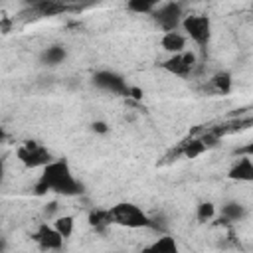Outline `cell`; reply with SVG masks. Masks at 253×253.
Returning <instances> with one entry per match:
<instances>
[{"mask_svg":"<svg viewBox=\"0 0 253 253\" xmlns=\"http://www.w3.org/2000/svg\"><path fill=\"white\" fill-rule=\"evenodd\" d=\"M45 190L73 196V194L81 192V184L73 178L69 166L63 160H55V162H47L43 166L42 178L38 182V194H43Z\"/></svg>","mask_w":253,"mask_h":253,"instance_id":"6da1fadb","label":"cell"},{"mask_svg":"<svg viewBox=\"0 0 253 253\" xmlns=\"http://www.w3.org/2000/svg\"><path fill=\"white\" fill-rule=\"evenodd\" d=\"M109 215H111V223H119L132 229L150 225V217L134 204H117L115 208L109 210Z\"/></svg>","mask_w":253,"mask_h":253,"instance_id":"7a4b0ae2","label":"cell"},{"mask_svg":"<svg viewBox=\"0 0 253 253\" xmlns=\"http://www.w3.org/2000/svg\"><path fill=\"white\" fill-rule=\"evenodd\" d=\"M182 26H184V32L202 47L208 45L210 42V36H211V24H210V18L208 16H202V14H194V16H186L182 20Z\"/></svg>","mask_w":253,"mask_h":253,"instance_id":"3957f363","label":"cell"},{"mask_svg":"<svg viewBox=\"0 0 253 253\" xmlns=\"http://www.w3.org/2000/svg\"><path fill=\"white\" fill-rule=\"evenodd\" d=\"M152 18L164 32H174L182 22V6L178 2H168L158 10H152Z\"/></svg>","mask_w":253,"mask_h":253,"instance_id":"277c9868","label":"cell"},{"mask_svg":"<svg viewBox=\"0 0 253 253\" xmlns=\"http://www.w3.org/2000/svg\"><path fill=\"white\" fill-rule=\"evenodd\" d=\"M18 156H20V160H22L26 166H30V168H36V166H45L47 162H51L49 152H47L45 148H42V146L34 144V142L24 144V146L18 150Z\"/></svg>","mask_w":253,"mask_h":253,"instance_id":"5b68a950","label":"cell"},{"mask_svg":"<svg viewBox=\"0 0 253 253\" xmlns=\"http://www.w3.org/2000/svg\"><path fill=\"white\" fill-rule=\"evenodd\" d=\"M93 83L105 91L111 93H119V95H128V85L125 83V79L113 71H99L93 77Z\"/></svg>","mask_w":253,"mask_h":253,"instance_id":"8992f818","label":"cell"},{"mask_svg":"<svg viewBox=\"0 0 253 253\" xmlns=\"http://www.w3.org/2000/svg\"><path fill=\"white\" fill-rule=\"evenodd\" d=\"M194 61H196L194 53L180 51V53H174L170 59L164 61V69L170 71V73H174V75H182V77H184V75H188V73L192 71Z\"/></svg>","mask_w":253,"mask_h":253,"instance_id":"52a82bcc","label":"cell"},{"mask_svg":"<svg viewBox=\"0 0 253 253\" xmlns=\"http://www.w3.org/2000/svg\"><path fill=\"white\" fill-rule=\"evenodd\" d=\"M36 239L42 249H61L63 245V237L55 231V227H49V225H42L36 233Z\"/></svg>","mask_w":253,"mask_h":253,"instance_id":"ba28073f","label":"cell"},{"mask_svg":"<svg viewBox=\"0 0 253 253\" xmlns=\"http://www.w3.org/2000/svg\"><path fill=\"white\" fill-rule=\"evenodd\" d=\"M32 8H34V12L40 14V16H57V14H61V12H69L67 6H65L61 0H42V2L34 4Z\"/></svg>","mask_w":253,"mask_h":253,"instance_id":"9c48e42d","label":"cell"},{"mask_svg":"<svg viewBox=\"0 0 253 253\" xmlns=\"http://www.w3.org/2000/svg\"><path fill=\"white\" fill-rule=\"evenodd\" d=\"M229 176L233 180H253V164H251V158L249 156H243L231 170H229Z\"/></svg>","mask_w":253,"mask_h":253,"instance_id":"30bf717a","label":"cell"},{"mask_svg":"<svg viewBox=\"0 0 253 253\" xmlns=\"http://www.w3.org/2000/svg\"><path fill=\"white\" fill-rule=\"evenodd\" d=\"M160 43H162V47H164L166 51H170V53H180V51H184L186 40H184L182 34H178V32L174 30V32H166Z\"/></svg>","mask_w":253,"mask_h":253,"instance_id":"8fae6325","label":"cell"},{"mask_svg":"<svg viewBox=\"0 0 253 253\" xmlns=\"http://www.w3.org/2000/svg\"><path fill=\"white\" fill-rule=\"evenodd\" d=\"M65 49L61 47V45H51V47H47L43 53H42V61L45 63V65H57V63H61L63 59H65Z\"/></svg>","mask_w":253,"mask_h":253,"instance_id":"7c38bea8","label":"cell"},{"mask_svg":"<svg viewBox=\"0 0 253 253\" xmlns=\"http://www.w3.org/2000/svg\"><path fill=\"white\" fill-rule=\"evenodd\" d=\"M160 0H128L126 8L134 14H148L154 10V6L158 4Z\"/></svg>","mask_w":253,"mask_h":253,"instance_id":"4fadbf2b","label":"cell"},{"mask_svg":"<svg viewBox=\"0 0 253 253\" xmlns=\"http://www.w3.org/2000/svg\"><path fill=\"white\" fill-rule=\"evenodd\" d=\"M223 217L225 219H231V221H239L245 217V208L237 202H229L223 206Z\"/></svg>","mask_w":253,"mask_h":253,"instance_id":"5bb4252c","label":"cell"},{"mask_svg":"<svg viewBox=\"0 0 253 253\" xmlns=\"http://www.w3.org/2000/svg\"><path fill=\"white\" fill-rule=\"evenodd\" d=\"M53 227H55V231H57L63 239H67V237L73 233V217H71V215L57 217V219H55V223H53Z\"/></svg>","mask_w":253,"mask_h":253,"instance_id":"9a60e30c","label":"cell"},{"mask_svg":"<svg viewBox=\"0 0 253 253\" xmlns=\"http://www.w3.org/2000/svg\"><path fill=\"white\" fill-rule=\"evenodd\" d=\"M152 251H160V253H174L178 247H176V241L172 237H160L158 241H154L150 245Z\"/></svg>","mask_w":253,"mask_h":253,"instance_id":"2e32d148","label":"cell"},{"mask_svg":"<svg viewBox=\"0 0 253 253\" xmlns=\"http://www.w3.org/2000/svg\"><path fill=\"white\" fill-rule=\"evenodd\" d=\"M213 87H215V91H219V93H227L229 89H231V77H229V73H217L213 79Z\"/></svg>","mask_w":253,"mask_h":253,"instance_id":"e0dca14e","label":"cell"},{"mask_svg":"<svg viewBox=\"0 0 253 253\" xmlns=\"http://www.w3.org/2000/svg\"><path fill=\"white\" fill-rule=\"evenodd\" d=\"M204 150H206V144H204L202 140H190V142H186L184 148H182L184 156H188V158H194V156H198V154L204 152Z\"/></svg>","mask_w":253,"mask_h":253,"instance_id":"ac0fdd59","label":"cell"},{"mask_svg":"<svg viewBox=\"0 0 253 253\" xmlns=\"http://www.w3.org/2000/svg\"><path fill=\"white\" fill-rule=\"evenodd\" d=\"M89 221H91V225H95V227H101V225H107V223H111V215H109V211L97 210V211H93V213L89 215Z\"/></svg>","mask_w":253,"mask_h":253,"instance_id":"d6986e66","label":"cell"},{"mask_svg":"<svg viewBox=\"0 0 253 253\" xmlns=\"http://www.w3.org/2000/svg\"><path fill=\"white\" fill-rule=\"evenodd\" d=\"M213 213H215L213 204L206 202V204H200V206H198V219H200V221H208V219H211Z\"/></svg>","mask_w":253,"mask_h":253,"instance_id":"ffe728a7","label":"cell"},{"mask_svg":"<svg viewBox=\"0 0 253 253\" xmlns=\"http://www.w3.org/2000/svg\"><path fill=\"white\" fill-rule=\"evenodd\" d=\"M61 2L67 6V10H83L87 6H93L97 0H61Z\"/></svg>","mask_w":253,"mask_h":253,"instance_id":"44dd1931","label":"cell"},{"mask_svg":"<svg viewBox=\"0 0 253 253\" xmlns=\"http://www.w3.org/2000/svg\"><path fill=\"white\" fill-rule=\"evenodd\" d=\"M93 130H97V132H107V125H105V123H93Z\"/></svg>","mask_w":253,"mask_h":253,"instance_id":"7402d4cb","label":"cell"},{"mask_svg":"<svg viewBox=\"0 0 253 253\" xmlns=\"http://www.w3.org/2000/svg\"><path fill=\"white\" fill-rule=\"evenodd\" d=\"M55 210H57V204H55V202H51V204H49V208L45 206V215H51Z\"/></svg>","mask_w":253,"mask_h":253,"instance_id":"603a6c76","label":"cell"},{"mask_svg":"<svg viewBox=\"0 0 253 253\" xmlns=\"http://www.w3.org/2000/svg\"><path fill=\"white\" fill-rule=\"evenodd\" d=\"M4 138H6V132H4V128H2V126H0V142H2V140H4Z\"/></svg>","mask_w":253,"mask_h":253,"instance_id":"cb8c5ba5","label":"cell"},{"mask_svg":"<svg viewBox=\"0 0 253 253\" xmlns=\"http://www.w3.org/2000/svg\"><path fill=\"white\" fill-rule=\"evenodd\" d=\"M38 2H42V0H26V4H30V6H34V4H38Z\"/></svg>","mask_w":253,"mask_h":253,"instance_id":"d4e9b609","label":"cell"},{"mask_svg":"<svg viewBox=\"0 0 253 253\" xmlns=\"http://www.w3.org/2000/svg\"><path fill=\"white\" fill-rule=\"evenodd\" d=\"M2 174H4V166H2V162H0V180H2Z\"/></svg>","mask_w":253,"mask_h":253,"instance_id":"484cf974","label":"cell"},{"mask_svg":"<svg viewBox=\"0 0 253 253\" xmlns=\"http://www.w3.org/2000/svg\"><path fill=\"white\" fill-rule=\"evenodd\" d=\"M2 247H4V245H2V243H0V249H2Z\"/></svg>","mask_w":253,"mask_h":253,"instance_id":"4316f807","label":"cell"}]
</instances>
